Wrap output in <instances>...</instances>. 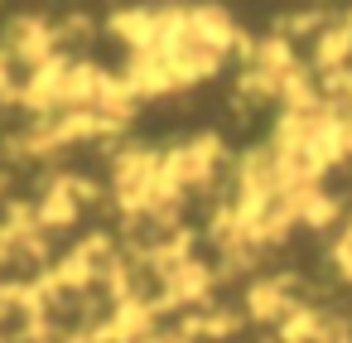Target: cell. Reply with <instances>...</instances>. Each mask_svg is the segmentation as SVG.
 <instances>
[{
    "mask_svg": "<svg viewBox=\"0 0 352 343\" xmlns=\"http://www.w3.org/2000/svg\"><path fill=\"white\" fill-rule=\"evenodd\" d=\"M338 261H342V271L352 276V227L342 232V242H338Z\"/></svg>",
    "mask_w": 352,
    "mask_h": 343,
    "instance_id": "1",
    "label": "cell"
}]
</instances>
